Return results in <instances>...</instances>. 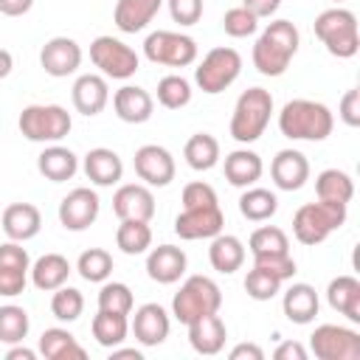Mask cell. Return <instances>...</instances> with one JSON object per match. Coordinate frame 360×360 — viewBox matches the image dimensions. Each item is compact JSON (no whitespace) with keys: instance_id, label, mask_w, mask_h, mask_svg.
I'll return each mask as SVG.
<instances>
[{"instance_id":"cell-11","label":"cell","mask_w":360,"mask_h":360,"mask_svg":"<svg viewBox=\"0 0 360 360\" xmlns=\"http://www.w3.org/2000/svg\"><path fill=\"white\" fill-rule=\"evenodd\" d=\"M309 349L318 360H360V332L340 323H321L309 335Z\"/></svg>"},{"instance_id":"cell-56","label":"cell","mask_w":360,"mask_h":360,"mask_svg":"<svg viewBox=\"0 0 360 360\" xmlns=\"http://www.w3.org/2000/svg\"><path fill=\"white\" fill-rule=\"evenodd\" d=\"M6 360H37V352L22 343H11V349L6 352Z\"/></svg>"},{"instance_id":"cell-45","label":"cell","mask_w":360,"mask_h":360,"mask_svg":"<svg viewBox=\"0 0 360 360\" xmlns=\"http://www.w3.org/2000/svg\"><path fill=\"white\" fill-rule=\"evenodd\" d=\"M222 28L228 37L233 39H245V37H253L259 31V17L250 14L245 6H233L222 14Z\"/></svg>"},{"instance_id":"cell-40","label":"cell","mask_w":360,"mask_h":360,"mask_svg":"<svg viewBox=\"0 0 360 360\" xmlns=\"http://www.w3.org/2000/svg\"><path fill=\"white\" fill-rule=\"evenodd\" d=\"M191 82L180 73H169L158 82V104L166 110H183L191 101Z\"/></svg>"},{"instance_id":"cell-20","label":"cell","mask_w":360,"mask_h":360,"mask_svg":"<svg viewBox=\"0 0 360 360\" xmlns=\"http://www.w3.org/2000/svg\"><path fill=\"white\" fill-rule=\"evenodd\" d=\"M270 177L276 183V188H281V191H298L309 180V160H307V155L298 152V149H281V152H276V158L270 163Z\"/></svg>"},{"instance_id":"cell-19","label":"cell","mask_w":360,"mask_h":360,"mask_svg":"<svg viewBox=\"0 0 360 360\" xmlns=\"http://www.w3.org/2000/svg\"><path fill=\"white\" fill-rule=\"evenodd\" d=\"M70 98H73L76 112L93 118V115H98L107 107V101H110V84H107V79L101 73H82L73 82V87H70Z\"/></svg>"},{"instance_id":"cell-53","label":"cell","mask_w":360,"mask_h":360,"mask_svg":"<svg viewBox=\"0 0 360 360\" xmlns=\"http://www.w3.org/2000/svg\"><path fill=\"white\" fill-rule=\"evenodd\" d=\"M273 357L276 360H307V349L298 340H284V343H278Z\"/></svg>"},{"instance_id":"cell-21","label":"cell","mask_w":360,"mask_h":360,"mask_svg":"<svg viewBox=\"0 0 360 360\" xmlns=\"http://www.w3.org/2000/svg\"><path fill=\"white\" fill-rule=\"evenodd\" d=\"M112 110L124 124H146L155 112V98L138 84H124L112 93Z\"/></svg>"},{"instance_id":"cell-37","label":"cell","mask_w":360,"mask_h":360,"mask_svg":"<svg viewBox=\"0 0 360 360\" xmlns=\"http://www.w3.org/2000/svg\"><path fill=\"white\" fill-rule=\"evenodd\" d=\"M115 245L127 256H141L152 248V228L143 219H121L115 231Z\"/></svg>"},{"instance_id":"cell-14","label":"cell","mask_w":360,"mask_h":360,"mask_svg":"<svg viewBox=\"0 0 360 360\" xmlns=\"http://www.w3.org/2000/svg\"><path fill=\"white\" fill-rule=\"evenodd\" d=\"M225 228V214L219 205H202V208H183L174 217V233L186 242L194 239H214Z\"/></svg>"},{"instance_id":"cell-34","label":"cell","mask_w":360,"mask_h":360,"mask_svg":"<svg viewBox=\"0 0 360 360\" xmlns=\"http://www.w3.org/2000/svg\"><path fill=\"white\" fill-rule=\"evenodd\" d=\"M183 158L194 172H208L219 163V141L211 132H194L183 146Z\"/></svg>"},{"instance_id":"cell-50","label":"cell","mask_w":360,"mask_h":360,"mask_svg":"<svg viewBox=\"0 0 360 360\" xmlns=\"http://www.w3.org/2000/svg\"><path fill=\"white\" fill-rule=\"evenodd\" d=\"M28 284V270H14V267H0V295L14 298L25 290Z\"/></svg>"},{"instance_id":"cell-8","label":"cell","mask_w":360,"mask_h":360,"mask_svg":"<svg viewBox=\"0 0 360 360\" xmlns=\"http://www.w3.org/2000/svg\"><path fill=\"white\" fill-rule=\"evenodd\" d=\"M242 73V56L236 48H228V45H219V48H211L202 62L194 68V82L202 93L208 96H217L222 90H228Z\"/></svg>"},{"instance_id":"cell-31","label":"cell","mask_w":360,"mask_h":360,"mask_svg":"<svg viewBox=\"0 0 360 360\" xmlns=\"http://www.w3.org/2000/svg\"><path fill=\"white\" fill-rule=\"evenodd\" d=\"M208 262L222 276L236 273L245 264V245H242V239L233 236V233H217L211 239V248H208Z\"/></svg>"},{"instance_id":"cell-32","label":"cell","mask_w":360,"mask_h":360,"mask_svg":"<svg viewBox=\"0 0 360 360\" xmlns=\"http://www.w3.org/2000/svg\"><path fill=\"white\" fill-rule=\"evenodd\" d=\"M45 360H84L87 352L79 346L76 335L62 329V326H51L39 335V349H37Z\"/></svg>"},{"instance_id":"cell-23","label":"cell","mask_w":360,"mask_h":360,"mask_svg":"<svg viewBox=\"0 0 360 360\" xmlns=\"http://www.w3.org/2000/svg\"><path fill=\"white\" fill-rule=\"evenodd\" d=\"M318 309H321L318 292H315V287L307 284V281L290 284V287L284 290V295H281V312H284V318H287L290 323H298V326L312 323L315 315H318Z\"/></svg>"},{"instance_id":"cell-6","label":"cell","mask_w":360,"mask_h":360,"mask_svg":"<svg viewBox=\"0 0 360 360\" xmlns=\"http://www.w3.org/2000/svg\"><path fill=\"white\" fill-rule=\"evenodd\" d=\"M219 307H222V290L211 276H188L172 298V315L186 326L202 315L219 312Z\"/></svg>"},{"instance_id":"cell-57","label":"cell","mask_w":360,"mask_h":360,"mask_svg":"<svg viewBox=\"0 0 360 360\" xmlns=\"http://www.w3.org/2000/svg\"><path fill=\"white\" fill-rule=\"evenodd\" d=\"M11 70H14V56H11V51L0 48V79H6Z\"/></svg>"},{"instance_id":"cell-15","label":"cell","mask_w":360,"mask_h":360,"mask_svg":"<svg viewBox=\"0 0 360 360\" xmlns=\"http://www.w3.org/2000/svg\"><path fill=\"white\" fill-rule=\"evenodd\" d=\"M82 56L84 53H82V45L76 39H70V37H51L42 45V51H39V65H42V70L48 76L65 79V76L79 70Z\"/></svg>"},{"instance_id":"cell-22","label":"cell","mask_w":360,"mask_h":360,"mask_svg":"<svg viewBox=\"0 0 360 360\" xmlns=\"http://www.w3.org/2000/svg\"><path fill=\"white\" fill-rule=\"evenodd\" d=\"M82 169H84L87 180L98 188H110V186L121 183V177H124V160L118 158L115 149H107V146L90 149L82 160Z\"/></svg>"},{"instance_id":"cell-42","label":"cell","mask_w":360,"mask_h":360,"mask_svg":"<svg viewBox=\"0 0 360 360\" xmlns=\"http://www.w3.org/2000/svg\"><path fill=\"white\" fill-rule=\"evenodd\" d=\"M51 312L62 323L79 321L82 312H84V295H82V290H76L70 284H62L59 290H53V295H51Z\"/></svg>"},{"instance_id":"cell-54","label":"cell","mask_w":360,"mask_h":360,"mask_svg":"<svg viewBox=\"0 0 360 360\" xmlns=\"http://www.w3.org/2000/svg\"><path fill=\"white\" fill-rule=\"evenodd\" d=\"M231 360H264V352L256 343H239L231 349Z\"/></svg>"},{"instance_id":"cell-49","label":"cell","mask_w":360,"mask_h":360,"mask_svg":"<svg viewBox=\"0 0 360 360\" xmlns=\"http://www.w3.org/2000/svg\"><path fill=\"white\" fill-rule=\"evenodd\" d=\"M0 267H14V270H31V259L28 250L22 248V242H3L0 245Z\"/></svg>"},{"instance_id":"cell-28","label":"cell","mask_w":360,"mask_h":360,"mask_svg":"<svg viewBox=\"0 0 360 360\" xmlns=\"http://www.w3.org/2000/svg\"><path fill=\"white\" fill-rule=\"evenodd\" d=\"M262 172H264L262 158L253 149H248V146L233 149V152L225 155V180L231 186H236V188L256 186V180L262 177Z\"/></svg>"},{"instance_id":"cell-17","label":"cell","mask_w":360,"mask_h":360,"mask_svg":"<svg viewBox=\"0 0 360 360\" xmlns=\"http://www.w3.org/2000/svg\"><path fill=\"white\" fill-rule=\"evenodd\" d=\"M112 211L118 219H143L155 217V194L146 183H124L112 194Z\"/></svg>"},{"instance_id":"cell-48","label":"cell","mask_w":360,"mask_h":360,"mask_svg":"<svg viewBox=\"0 0 360 360\" xmlns=\"http://www.w3.org/2000/svg\"><path fill=\"white\" fill-rule=\"evenodd\" d=\"M177 25H197L202 17V0H163Z\"/></svg>"},{"instance_id":"cell-29","label":"cell","mask_w":360,"mask_h":360,"mask_svg":"<svg viewBox=\"0 0 360 360\" xmlns=\"http://www.w3.org/2000/svg\"><path fill=\"white\" fill-rule=\"evenodd\" d=\"M28 273H31V284H34L37 290L53 292V290H59L62 284H68L73 267H70V262H68L62 253H45V256H39V259L31 264Z\"/></svg>"},{"instance_id":"cell-55","label":"cell","mask_w":360,"mask_h":360,"mask_svg":"<svg viewBox=\"0 0 360 360\" xmlns=\"http://www.w3.org/2000/svg\"><path fill=\"white\" fill-rule=\"evenodd\" d=\"M34 6V0H0V14L6 17H22L28 14Z\"/></svg>"},{"instance_id":"cell-43","label":"cell","mask_w":360,"mask_h":360,"mask_svg":"<svg viewBox=\"0 0 360 360\" xmlns=\"http://www.w3.org/2000/svg\"><path fill=\"white\" fill-rule=\"evenodd\" d=\"M98 309L132 315V309H135L132 290H129L124 281H101V290H98Z\"/></svg>"},{"instance_id":"cell-26","label":"cell","mask_w":360,"mask_h":360,"mask_svg":"<svg viewBox=\"0 0 360 360\" xmlns=\"http://www.w3.org/2000/svg\"><path fill=\"white\" fill-rule=\"evenodd\" d=\"M39 228H42V214H39L37 205H31V202H11V205H6V211H3V231H6L8 239L28 242V239H34L39 233Z\"/></svg>"},{"instance_id":"cell-5","label":"cell","mask_w":360,"mask_h":360,"mask_svg":"<svg viewBox=\"0 0 360 360\" xmlns=\"http://www.w3.org/2000/svg\"><path fill=\"white\" fill-rule=\"evenodd\" d=\"M312 28H315V37L323 42V48L338 59H352L360 48L357 17H354V11H349L343 6L321 11L315 17Z\"/></svg>"},{"instance_id":"cell-25","label":"cell","mask_w":360,"mask_h":360,"mask_svg":"<svg viewBox=\"0 0 360 360\" xmlns=\"http://www.w3.org/2000/svg\"><path fill=\"white\" fill-rule=\"evenodd\" d=\"M37 169L45 180L51 183H65L79 172V158L73 149L62 146V143H48L39 155H37Z\"/></svg>"},{"instance_id":"cell-2","label":"cell","mask_w":360,"mask_h":360,"mask_svg":"<svg viewBox=\"0 0 360 360\" xmlns=\"http://www.w3.org/2000/svg\"><path fill=\"white\" fill-rule=\"evenodd\" d=\"M278 129L290 141H326L335 129V115L312 98H292L278 110Z\"/></svg>"},{"instance_id":"cell-44","label":"cell","mask_w":360,"mask_h":360,"mask_svg":"<svg viewBox=\"0 0 360 360\" xmlns=\"http://www.w3.org/2000/svg\"><path fill=\"white\" fill-rule=\"evenodd\" d=\"M281 284H284L281 278H276L273 273H267L262 267H253L245 276V292L253 301H270V298H276L281 292Z\"/></svg>"},{"instance_id":"cell-59","label":"cell","mask_w":360,"mask_h":360,"mask_svg":"<svg viewBox=\"0 0 360 360\" xmlns=\"http://www.w3.org/2000/svg\"><path fill=\"white\" fill-rule=\"evenodd\" d=\"M332 3H343V0H332Z\"/></svg>"},{"instance_id":"cell-9","label":"cell","mask_w":360,"mask_h":360,"mask_svg":"<svg viewBox=\"0 0 360 360\" xmlns=\"http://www.w3.org/2000/svg\"><path fill=\"white\" fill-rule=\"evenodd\" d=\"M90 62L98 68L104 79H121V82L135 76L141 68L135 48H129L124 39L110 37V34H101L90 42Z\"/></svg>"},{"instance_id":"cell-10","label":"cell","mask_w":360,"mask_h":360,"mask_svg":"<svg viewBox=\"0 0 360 360\" xmlns=\"http://www.w3.org/2000/svg\"><path fill=\"white\" fill-rule=\"evenodd\" d=\"M143 56L152 65L166 68H188L197 62V42L180 31H152L143 39Z\"/></svg>"},{"instance_id":"cell-30","label":"cell","mask_w":360,"mask_h":360,"mask_svg":"<svg viewBox=\"0 0 360 360\" xmlns=\"http://www.w3.org/2000/svg\"><path fill=\"white\" fill-rule=\"evenodd\" d=\"M326 301L335 312L346 315L352 323H360V281L354 276H335L326 284Z\"/></svg>"},{"instance_id":"cell-24","label":"cell","mask_w":360,"mask_h":360,"mask_svg":"<svg viewBox=\"0 0 360 360\" xmlns=\"http://www.w3.org/2000/svg\"><path fill=\"white\" fill-rule=\"evenodd\" d=\"M225 338H228V329L217 312L202 315V318L188 323V343L197 354H205V357L219 354L225 346Z\"/></svg>"},{"instance_id":"cell-18","label":"cell","mask_w":360,"mask_h":360,"mask_svg":"<svg viewBox=\"0 0 360 360\" xmlns=\"http://www.w3.org/2000/svg\"><path fill=\"white\" fill-rule=\"evenodd\" d=\"M188 267L186 250L177 245H158L146 253V276L158 284H174Z\"/></svg>"},{"instance_id":"cell-52","label":"cell","mask_w":360,"mask_h":360,"mask_svg":"<svg viewBox=\"0 0 360 360\" xmlns=\"http://www.w3.org/2000/svg\"><path fill=\"white\" fill-rule=\"evenodd\" d=\"M242 6H245L250 14H256L259 20H267V17H273V14L278 11L281 0H242Z\"/></svg>"},{"instance_id":"cell-41","label":"cell","mask_w":360,"mask_h":360,"mask_svg":"<svg viewBox=\"0 0 360 360\" xmlns=\"http://www.w3.org/2000/svg\"><path fill=\"white\" fill-rule=\"evenodd\" d=\"M250 256H273V253H290V239L278 225H262L248 239Z\"/></svg>"},{"instance_id":"cell-13","label":"cell","mask_w":360,"mask_h":360,"mask_svg":"<svg viewBox=\"0 0 360 360\" xmlns=\"http://www.w3.org/2000/svg\"><path fill=\"white\" fill-rule=\"evenodd\" d=\"M132 166H135V174L149 186V188H163L174 180V158L166 146H158V143H143L135 149V158H132Z\"/></svg>"},{"instance_id":"cell-3","label":"cell","mask_w":360,"mask_h":360,"mask_svg":"<svg viewBox=\"0 0 360 360\" xmlns=\"http://www.w3.org/2000/svg\"><path fill=\"white\" fill-rule=\"evenodd\" d=\"M273 115V96L264 87H248L239 93L231 115V138L236 143H253L264 135Z\"/></svg>"},{"instance_id":"cell-51","label":"cell","mask_w":360,"mask_h":360,"mask_svg":"<svg viewBox=\"0 0 360 360\" xmlns=\"http://www.w3.org/2000/svg\"><path fill=\"white\" fill-rule=\"evenodd\" d=\"M338 115L343 118L346 127H360V90L357 87L343 93V98L338 104Z\"/></svg>"},{"instance_id":"cell-7","label":"cell","mask_w":360,"mask_h":360,"mask_svg":"<svg viewBox=\"0 0 360 360\" xmlns=\"http://www.w3.org/2000/svg\"><path fill=\"white\" fill-rule=\"evenodd\" d=\"M17 127L22 138L34 143H59L70 132L73 118L62 104H28L17 118Z\"/></svg>"},{"instance_id":"cell-38","label":"cell","mask_w":360,"mask_h":360,"mask_svg":"<svg viewBox=\"0 0 360 360\" xmlns=\"http://www.w3.org/2000/svg\"><path fill=\"white\" fill-rule=\"evenodd\" d=\"M76 273L84 281H90V284L107 281L112 276V256H110V250H104V248H87L79 256V262H76Z\"/></svg>"},{"instance_id":"cell-27","label":"cell","mask_w":360,"mask_h":360,"mask_svg":"<svg viewBox=\"0 0 360 360\" xmlns=\"http://www.w3.org/2000/svg\"><path fill=\"white\" fill-rule=\"evenodd\" d=\"M160 6L163 0H118L112 8V22L124 34H138L155 20Z\"/></svg>"},{"instance_id":"cell-33","label":"cell","mask_w":360,"mask_h":360,"mask_svg":"<svg viewBox=\"0 0 360 360\" xmlns=\"http://www.w3.org/2000/svg\"><path fill=\"white\" fill-rule=\"evenodd\" d=\"M90 332L96 338L98 346L104 349H112V346H121L129 335V318L121 315V312H107V309H98L93 315V323H90Z\"/></svg>"},{"instance_id":"cell-39","label":"cell","mask_w":360,"mask_h":360,"mask_svg":"<svg viewBox=\"0 0 360 360\" xmlns=\"http://www.w3.org/2000/svg\"><path fill=\"white\" fill-rule=\"evenodd\" d=\"M31 318L22 307L17 304H3L0 307V343H22L28 338Z\"/></svg>"},{"instance_id":"cell-46","label":"cell","mask_w":360,"mask_h":360,"mask_svg":"<svg viewBox=\"0 0 360 360\" xmlns=\"http://www.w3.org/2000/svg\"><path fill=\"white\" fill-rule=\"evenodd\" d=\"M202 205H219L217 191L205 180H191L183 186V208H202Z\"/></svg>"},{"instance_id":"cell-58","label":"cell","mask_w":360,"mask_h":360,"mask_svg":"<svg viewBox=\"0 0 360 360\" xmlns=\"http://www.w3.org/2000/svg\"><path fill=\"white\" fill-rule=\"evenodd\" d=\"M110 352H112V354H110L112 360H121V357H129V360H143V354H141L138 349H121V346H112Z\"/></svg>"},{"instance_id":"cell-47","label":"cell","mask_w":360,"mask_h":360,"mask_svg":"<svg viewBox=\"0 0 360 360\" xmlns=\"http://www.w3.org/2000/svg\"><path fill=\"white\" fill-rule=\"evenodd\" d=\"M253 267H262L267 273H273L276 278L287 281L295 276V259L290 253H273V256H253Z\"/></svg>"},{"instance_id":"cell-1","label":"cell","mask_w":360,"mask_h":360,"mask_svg":"<svg viewBox=\"0 0 360 360\" xmlns=\"http://www.w3.org/2000/svg\"><path fill=\"white\" fill-rule=\"evenodd\" d=\"M301 45V34L295 28V22L290 20H273L264 25V31L259 34V39L253 42V68L262 76H281L292 56L298 53Z\"/></svg>"},{"instance_id":"cell-16","label":"cell","mask_w":360,"mask_h":360,"mask_svg":"<svg viewBox=\"0 0 360 360\" xmlns=\"http://www.w3.org/2000/svg\"><path fill=\"white\" fill-rule=\"evenodd\" d=\"M169 329H172V318H169V312L160 307V304H155V301H149V304H141L138 309H135V315H132V321H129V332L135 335V340L141 343V346H160L166 338H169Z\"/></svg>"},{"instance_id":"cell-35","label":"cell","mask_w":360,"mask_h":360,"mask_svg":"<svg viewBox=\"0 0 360 360\" xmlns=\"http://www.w3.org/2000/svg\"><path fill=\"white\" fill-rule=\"evenodd\" d=\"M315 194L318 200H332V202H352L354 197V180L343 169H323L315 177Z\"/></svg>"},{"instance_id":"cell-12","label":"cell","mask_w":360,"mask_h":360,"mask_svg":"<svg viewBox=\"0 0 360 360\" xmlns=\"http://www.w3.org/2000/svg\"><path fill=\"white\" fill-rule=\"evenodd\" d=\"M98 211H101L98 194L87 186H79V188H73L62 197L56 214H59V222H62L65 231L79 233V231H87L98 219Z\"/></svg>"},{"instance_id":"cell-4","label":"cell","mask_w":360,"mask_h":360,"mask_svg":"<svg viewBox=\"0 0 360 360\" xmlns=\"http://www.w3.org/2000/svg\"><path fill=\"white\" fill-rule=\"evenodd\" d=\"M346 222V202H332V200H318V202H304L292 214V233L301 245H321L329 233L340 231Z\"/></svg>"},{"instance_id":"cell-36","label":"cell","mask_w":360,"mask_h":360,"mask_svg":"<svg viewBox=\"0 0 360 360\" xmlns=\"http://www.w3.org/2000/svg\"><path fill=\"white\" fill-rule=\"evenodd\" d=\"M276 211H278V197L270 188L248 186L239 197V214L250 222H267Z\"/></svg>"}]
</instances>
